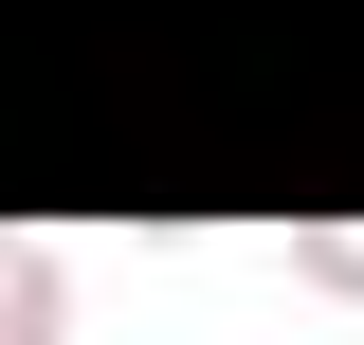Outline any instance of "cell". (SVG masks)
Wrapping results in <instances>:
<instances>
[{"instance_id": "6da1fadb", "label": "cell", "mask_w": 364, "mask_h": 345, "mask_svg": "<svg viewBox=\"0 0 364 345\" xmlns=\"http://www.w3.org/2000/svg\"><path fill=\"white\" fill-rule=\"evenodd\" d=\"M0 345H55V273H18V327H0Z\"/></svg>"}]
</instances>
